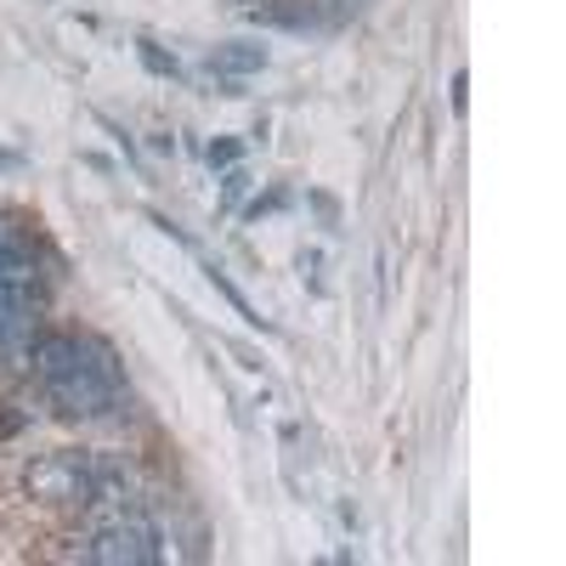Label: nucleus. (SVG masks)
<instances>
[{"label": "nucleus", "mask_w": 566, "mask_h": 566, "mask_svg": "<svg viewBox=\"0 0 566 566\" xmlns=\"http://www.w3.org/2000/svg\"><path fill=\"white\" fill-rule=\"evenodd\" d=\"M34 374L45 397H52L63 413L74 419H97L119 402V374H114V357L91 340H74V335H45L34 346Z\"/></svg>", "instance_id": "f257e3e1"}, {"label": "nucleus", "mask_w": 566, "mask_h": 566, "mask_svg": "<svg viewBox=\"0 0 566 566\" xmlns=\"http://www.w3.org/2000/svg\"><path fill=\"white\" fill-rule=\"evenodd\" d=\"M80 560H91V566H154L159 560V527L142 522V515H119V522H108L85 538Z\"/></svg>", "instance_id": "7ed1b4c3"}, {"label": "nucleus", "mask_w": 566, "mask_h": 566, "mask_svg": "<svg viewBox=\"0 0 566 566\" xmlns=\"http://www.w3.org/2000/svg\"><path fill=\"white\" fill-rule=\"evenodd\" d=\"M136 52H142V63H148L154 74H170V80L181 74V63H176V57H165V52H159V45H154V40H142V45H136Z\"/></svg>", "instance_id": "423d86ee"}, {"label": "nucleus", "mask_w": 566, "mask_h": 566, "mask_svg": "<svg viewBox=\"0 0 566 566\" xmlns=\"http://www.w3.org/2000/svg\"><path fill=\"white\" fill-rule=\"evenodd\" d=\"M239 159V142H210V165H232Z\"/></svg>", "instance_id": "0eeeda50"}, {"label": "nucleus", "mask_w": 566, "mask_h": 566, "mask_svg": "<svg viewBox=\"0 0 566 566\" xmlns=\"http://www.w3.org/2000/svg\"><path fill=\"white\" fill-rule=\"evenodd\" d=\"M261 69H266V52L261 45H244V40L216 45L210 52V74H261Z\"/></svg>", "instance_id": "20e7f679"}, {"label": "nucleus", "mask_w": 566, "mask_h": 566, "mask_svg": "<svg viewBox=\"0 0 566 566\" xmlns=\"http://www.w3.org/2000/svg\"><path fill=\"white\" fill-rule=\"evenodd\" d=\"M250 12L266 18V23H283V29H306V23H312V7H306V0H295V7H272V0H255Z\"/></svg>", "instance_id": "39448f33"}, {"label": "nucleus", "mask_w": 566, "mask_h": 566, "mask_svg": "<svg viewBox=\"0 0 566 566\" xmlns=\"http://www.w3.org/2000/svg\"><path fill=\"white\" fill-rule=\"evenodd\" d=\"M244 7H255V0H244Z\"/></svg>", "instance_id": "6e6552de"}, {"label": "nucleus", "mask_w": 566, "mask_h": 566, "mask_svg": "<svg viewBox=\"0 0 566 566\" xmlns=\"http://www.w3.org/2000/svg\"><path fill=\"white\" fill-rule=\"evenodd\" d=\"M119 482H125V470H119L114 459H103V453H74V448L34 459L29 476H23V488H29L40 504H74V510L114 499Z\"/></svg>", "instance_id": "f03ea898"}]
</instances>
